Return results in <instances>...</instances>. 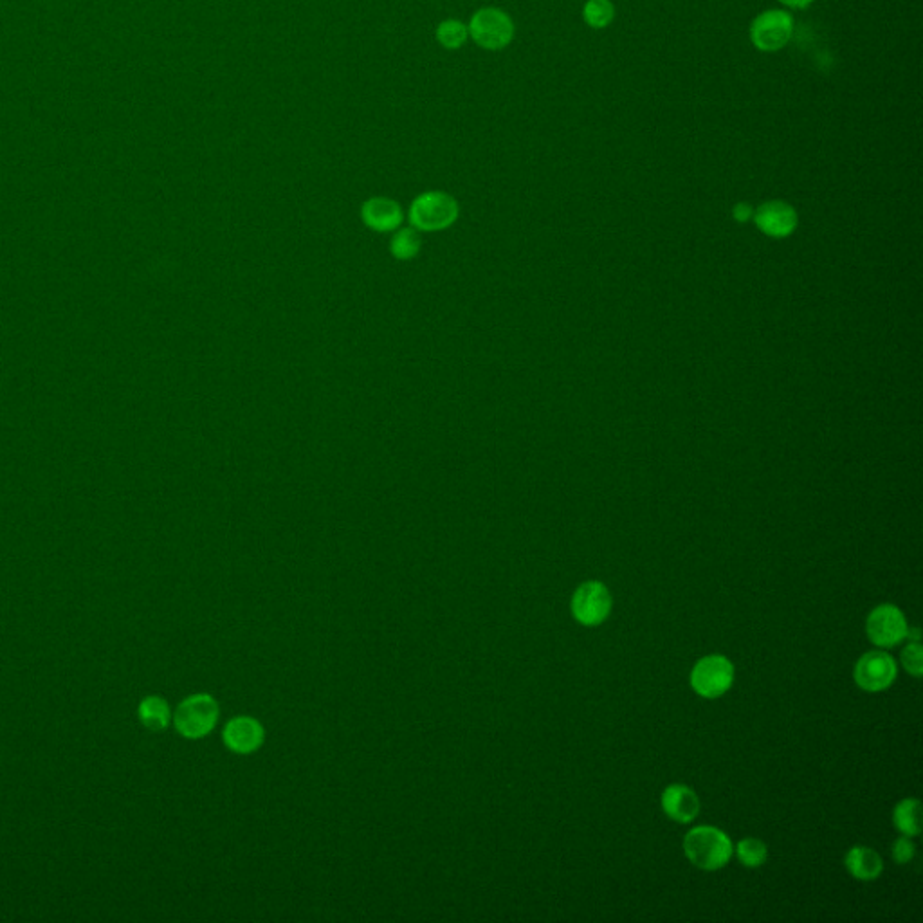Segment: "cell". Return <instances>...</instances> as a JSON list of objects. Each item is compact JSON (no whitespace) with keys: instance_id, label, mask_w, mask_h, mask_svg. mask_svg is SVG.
Returning a JSON list of instances; mask_svg holds the SVG:
<instances>
[{"instance_id":"obj_1","label":"cell","mask_w":923,"mask_h":923,"mask_svg":"<svg viewBox=\"0 0 923 923\" xmlns=\"http://www.w3.org/2000/svg\"><path fill=\"white\" fill-rule=\"evenodd\" d=\"M684 851L696 868L716 871L731 860L734 848L722 830L714 826H696L684 839Z\"/></svg>"},{"instance_id":"obj_2","label":"cell","mask_w":923,"mask_h":923,"mask_svg":"<svg viewBox=\"0 0 923 923\" xmlns=\"http://www.w3.org/2000/svg\"><path fill=\"white\" fill-rule=\"evenodd\" d=\"M467 31L476 46L487 51H502L514 38V22L503 10L482 8L473 13Z\"/></svg>"},{"instance_id":"obj_3","label":"cell","mask_w":923,"mask_h":923,"mask_svg":"<svg viewBox=\"0 0 923 923\" xmlns=\"http://www.w3.org/2000/svg\"><path fill=\"white\" fill-rule=\"evenodd\" d=\"M219 720V705L210 695L188 696L174 714L177 732L188 740L204 738Z\"/></svg>"},{"instance_id":"obj_4","label":"cell","mask_w":923,"mask_h":923,"mask_svg":"<svg viewBox=\"0 0 923 923\" xmlns=\"http://www.w3.org/2000/svg\"><path fill=\"white\" fill-rule=\"evenodd\" d=\"M458 202L444 192H426L412 202L410 222L421 231H440L457 220Z\"/></svg>"},{"instance_id":"obj_5","label":"cell","mask_w":923,"mask_h":923,"mask_svg":"<svg viewBox=\"0 0 923 923\" xmlns=\"http://www.w3.org/2000/svg\"><path fill=\"white\" fill-rule=\"evenodd\" d=\"M794 33V19L788 11L768 10L759 13L750 26L752 44L759 51L774 53L790 42Z\"/></svg>"},{"instance_id":"obj_6","label":"cell","mask_w":923,"mask_h":923,"mask_svg":"<svg viewBox=\"0 0 923 923\" xmlns=\"http://www.w3.org/2000/svg\"><path fill=\"white\" fill-rule=\"evenodd\" d=\"M734 682V666L729 658L709 655L698 660L691 673V686L704 698H718L731 689Z\"/></svg>"},{"instance_id":"obj_7","label":"cell","mask_w":923,"mask_h":923,"mask_svg":"<svg viewBox=\"0 0 923 923\" xmlns=\"http://www.w3.org/2000/svg\"><path fill=\"white\" fill-rule=\"evenodd\" d=\"M612 612L610 590L599 581L579 586L572 597V613L583 626H599Z\"/></svg>"},{"instance_id":"obj_8","label":"cell","mask_w":923,"mask_h":923,"mask_svg":"<svg viewBox=\"0 0 923 923\" xmlns=\"http://www.w3.org/2000/svg\"><path fill=\"white\" fill-rule=\"evenodd\" d=\"M907 621L904 613L893 604H880L869 613L866 621L868 637L878 648H891L900 644L907 635Z\"/></svg>"},{"instance_id":"obj_9","label":"cell","mask_w":923,"mask_h":923,"mask_svg":"<svg viewBox=\"0 0 923 923\" xmlns=\"http://www.w3.org/2000/svg\"><path fill=\"white\" fill-rule=\"evenodd\" d=\"M895 658L886 651H869L855 666V682L868 693L884 691L895 682Z\"/></svg>"},{"instance_id":"obj_10","label":"cell","mask_w":923,"mask_h":923,"mask_svg":"<svg viewBox=\"0 0 923 923\" xmlns=\"http://www.w3.org/2000/svg\"><path fill=\"white\" fill-rule=\"evenodd\" d=\"M224 743L237 754H251L264 743V729L253 718H233L224 729Z\"/></svg>"},{"instance_id":"obj_11","label":"cell","mask_w":923,"mask_h":923,"mask_svg":"<svg viewBox=\"0 0 923 923\" xmlns=\"http://www.w3.org/2000/svg\"><path fill=\"white\" fill-rule=\"evenodd\" d=\"M662 808L669 819L687 824L695 821L700 814V799L695 790L684 785H671L662 794Z\"/></svg>"},{"instance_id":"obj_12","label":"cell","mask_w":923,"mask_h":923,"mask_svg":"<svg viewBox=\"0 0 923 923\" xmlns=\"http://www.w3.org/2000/svg\"><path fill=\"white\" fill-rule=\"evenodd\" d=\"M361 217L368 228L375 229V231H393L403 222V210L392 199L372 197L363 204Z\"/></svg>"},{"instance_id":"obj_13","label":"cell","mask_w":923,"mask_h":923,"mask_svg":"<svg viewBox=\"0 0 923 923\" xmlns=\"http://www.w3.org/2000/svg\"><path fill=\"white\" fill-rule=\"evenodd\" d=\"M759 228L765 229L770 235H786L796 228V213L786 206L785 202H768L758 211Z\"/></svg>"},{"instance_id":"obj_14","label":"cell","mask_w":923,"mask_h":923,"mask_svg":"<svg viewBox=\"0 0 923 923\" xmlns=\"http://www.w3.org/2000/svg\"><path fill=\"white\" fill-rule=\"evenodd\" d=\"M846 869L850 871L851 877L862 882H871L882 873L884 862L877 851L866 846H855L846 855Z\"/></svg>"},{"instance_id":"obj_15","label":"cell","mask_w":923,"mask_h":923,"mask_svg":"<svg viewBox=\"0 0 923 923\" xmlns=\"http://www.w3.org/2000/svg\"><path fill=\"white\" fill-rule=\"evenodd\" d=\"M139 720L150 731H165L172 720L170 705L161 696H147L139 704Z\"/></svg>"},{"instance_id":"obj_16","label":"cell","mask_w":923,"mask_h":923,"mask_svg":"<svg viewBox=\"0 0 923 923\" xmlns=\"http://www.w3.org/2000/svg\"><path fill=\"white\" fill-rule=\"evenodd\" d=\"M922 810L918 799H904L898 803L893 812V823L907 837H914L922 832Z\"/></svg>"},{"instance_id":"obj_17","label":"cell","mask_w":923,"mask_h":923,"mask_svg":"<svg viewBox=\"0 0 923 923\" xmlns=\"http://www.w3.org/2000/svg\"><path fill=\"white\" fill-rule=\"evenodd\" d=\"M435 38L444 49L455 51V49H460L466 44L469 31H467V26L464 22L457 19H448L440 22L439 26H437Z\"/></svg>"},{"instance_id":"obj_18","label":"cell","mask_w":923,"mask_h":923,"mask_svg":"<svg viewBox=\"0 0 923 923\" xmlns=\"http://www.w3.org/2000/svg\"><path fill=\"white\" fill-rule=\"evenodd\" d=\"M390 251H392V255L395 256V258H399V260H410V258L417 256V253L421 251V235L417 233V229H401V231L392 238Z\"/></svg>"},{"instance_id":"obj_19","label":"cell","mask_w":923,"mask_h":923,"mask_svg":"<svg viewBox=\"0 0 923 923\" xmlns=\"http://www.w3.org/2000/svg\"><path fill=\"white\" fill-rule=\"evenodd\" d=\"M585 22L594 29H603L612 24L615 8L612 0H588L583 8Z\"/></svg>"},{"instance_id":"obj_20","label":"cell","mask_w":923,"mask_h":923,"mask_svg":"<svg viewBox=\"0 0 923 923\" xmlns=\"http://www.w3.org/2000/svg\"><path fill=\"white\" fill-rule=\"evenodd\" d=\"M736 855L743 866L747 868H759L768 857L767 844L754 837H747L738 842L736 846Z\"/></svg>"},{"instance_id":"obj_21","label":"cell","mask_w":923,"mask_h":923,"mask_svg":"<svg viewBox=\"0 0 923 923\" xmlns=\"http://www.w3.org/2000/svg\"><path fill=\"white\" fill-rule=\"evenodd\" d=\"M902 664L913 677H922L923 657L920 640H914V642H909V646H905L904 651H902Z\"/></svg>"},{"instance_id":"obj_22","label":"cell","mask_w":923,"mask_h":923,"mask_svg":"<svg viewBox=\"0 0 923 923\" xmlns=\"http://www.w3.org/2000/svg\"><path fill=\"white\" fill-rule=\"evenodd\" d=\"M914 851H916V848H914L911 837H907V835L898 837L895 844H893V859H895L898 864H907V862L913 860Z\"/></svg>"},{"instance_id":"obj_23","label":"cell","mask_w":923,"mask_h":923,"mask_svg":"<svg viewBox=\"0 0 923 923\" xmlns=\"http://www.w3.org/2000/svg\"><path fill=\"white\" fill-rule=\"evenodd\" d=\"M781 4H785L788 8H794V10H803V8H808L814 0H779Z\"/></svg>"},{"instance_id":"obj_24","label":"cell","mask_w":923,"mask_h":923,"mask_svg":"<svg viewBox=\"0 0 923 923\" xmlns=\"http://www.w3.org/2000/svg\"><path fill=\"white\" fill-rule=\"evenodd\" d=\"M736 215H738L740 219H745L747 215H750V210L749 208H747V206H738V210H736Z\"/></svg>"}]
</instances>
